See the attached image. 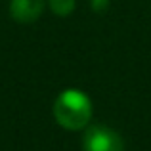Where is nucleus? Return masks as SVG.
<instances>
[{
	"mask_svg": "<svg viewBox=\"0 0 151 151\" xmlns=\"http://www.w3.org/2000/svg\"><path fill=\"white\" fill-rule=\"evenodd\" d=\"M44 12V0H12L10 15L17 23H33Z\"/></svg>",
	"mask_w": 151,
	"mask_h": 151,
	"instance_id": "7ed1b4c3",
	"label": "nucleus"
},
{
	"mask_svg": "<svg viewBox=\"0 0 151 151\" xmlns=\"http://www.w3.org/2000/svg\"><path fill=\"white\" fill-rule=\"evenodd\" d=\"M82 151H124V140L107 124H90L82 134Z\"/></svg>",
	"mask_w": 151,
	"mask_h": 151,
	"instance_id": "f03ea898",
	"label": "nucleus"
},
{
	"mask_svg": "<svg viewBox=\"0 0 151 151\" xmlns=\"http://www.w3.org/2000/svg\"><path fill=\"white\" fill-rule=\"evenodd\" d=\"M54 119L67 130H82L92 119V100L81 90H63L52 107Z\"/></svg>",
	"mask_w": 151,
	"mask_h": 151,
	"instance_id": "f257e3e1",
	"label": "nucleus"
},
{
	"mask_svg": "<svg viewBox=\"0 0 151 151\" xmlns=\"http://www.w3.org/2000/svg\"><path fill=\"white\" fill-rule=\"evenodd\" d=\"M92 8L96 12H105L109 8V0H92Z\"/></svg>",
	"mask_w": 151,
	"mask_h": 151,
	"instance_id": "39448f33",
	"label": "nucleus"
},
{
	"mask_svg": "<svg viewBox=\"0 0 151 151\" xmlns=\"http://www.w3.org/2000/svg\"><path fill=\"white\" fill-rule=\"evenodd\" d=\"M50 10L59 17H65L75 10V0H48Z\"/></svg>",
	"mask_w": 151,
	"mask_h": 151,
	"instance_id": "20e7f679",
	"label": "nucleus"
}]
</instances>
